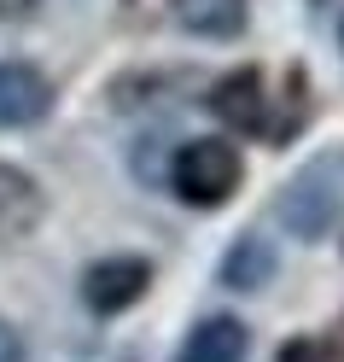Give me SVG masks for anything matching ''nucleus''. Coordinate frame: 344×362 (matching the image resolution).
I'll return each instance as SVG.
<instances>
[{
    "instance_id": "f257e3e1",
    "label": "nucleus",
    "mask_w": 344,
    "mask_h": 362,
    "mask_svg": "<svg viewBox=\"0 0 344 362\" xmlns=\"http://www.w3.org/2000/svg\"><path fill=\"white\" fill-rule=\"evenodd\" d=\"M239 175H245L239 146L222 141V134H198V141L175 146V158H170V187L187 199V205H198V211L227 205L234 187H239Z\"/></svg>"
},
{
    "instance_id": "f03ea898",
    "label": "nucleus",
    "mask_w": 344,
    "mask_h": 362,
    "mask_svg": "<svg viewBox=\"0 0 344 362\" xmlns=\"http://www.w3.org/2000/svg\"><path fill=\"white\" fill-rule=\"evenodd\" d=\"M146 286H152V269L141 257H100L82 275V298L94 315H123L129 304L146 298Z\"/></svg>"
},
{
    "instance_id": "7ed1b4c3",
    "label": "nucleus",
    "mask_w": 344,
    "mask_h": 362,
    "mask_svg": "<svg viewBox=\"0 0 344 362\" xmlns=\"http://www.w3.org/2000/svg\"><path fill=\"white\" fill-rule=\"evenodd\" d=\"M280 216H286V228H292L297 240H321V234L333 228V216H338V187H333V175L321 170V164H309V170L286 187Z\"/></svg>"
},
{
    "instance_id": "20e7f679",
    "label": "nucleus",
    "mask_w": 344,
    "mask_h": 362,
    "mask_svg": "<svg viewBox=\"0 0 344 362\" xmlns=\"http://www.w3.org/2000/svg\"><path fill=\"white\" fill-rule=\"evenodd\" d=\"M210 111L216 123L239 129V134H268V94H263V71H227L210 88Z\"/></svg>"
},
{
    "instance_id": "39448f33",
    "label": "nucleus",
    "mask_w": 344,
    "mask_h": 362,
    "mask_svg": "<svg viewBox=\"0 0 344 362\" xmlns=\"http://www.w3.org/2000/svg\"><path fill=\"white\" fill-rule=\"evenodd\" d=\"M47 105H53V82L35 64L24 59L0 64V129H30L47 117Z\"/></svg>"
},
{
    "instance_id": "423d86ee",
    "label": "nucleus",
    "mask_w": 344,
    "mask_h": 362,
    "mask_svg": "<svg viewBox=\"0 0 344 362\" xmlns=\"http://www.w3.org/2000/svg\"><path fill=\"white\" fill-rule=\"evenodd\" d=\"M41 216H47V193L35 187V175H24L18 164H0V240L35 234Z\"/></svg>"
},
{
    "instance_id": "0eeeda50",
    "label": "nucleus",
    "mask_w": 344,
    "mask_h": 362,
    "mask_svg": "<svg viewBox=\"0 0 344 362\" xmlns=\"http://www.w3.org/2000/svg\"><path fill=\"white\" fill-rule=\"evenodd\" d=\"M245 351H251L245 322H234V315H204L187 333V345L175 351V362H245Z\"/></svg>"
},
{
    "instance_id": "6e6552de",
    "label": "nucleus",
    "mask_w": 344,
    "mask_h": 362,
    "mask_svg": "<svg viewBox=\"0 0 344 362\" xmlns=\"http://www.w3.org/2000/svg\"><path fill=\"white\" fill-rule=\"evenodd\" d=\"M268 275H274V245H268V240L245 234V240L227 245V257H222V286L257 292V286H268Z\"/></svg>"
},
{
    "instance_id": "1a4fd4ad",
    "label": "nucleus",
    "mask_w": 344,
    "mask_h": 362,
    "mask_svg": "<svg viewBox=\"0 0 344 362\" xmlns=\"http://www.w3.org/2000/svg\"><path fill=\"white\" fill-rule=\"evenodd\" d=\"M175 18L187 24L193 35H239L245 30V0H175Z\"/></svg>"
},
{
    "instance_id": "9d476101",
    "label": "nucleus",
    "mask_w": 344,
    "mask_h": 362,
    "mask_svg": "<svg viewBox=\"0 0 344 362\" xmlns=\"http://www.w3.org/2000/svg\"><path fill=\"white\" fill-rule=\"evenodd\" d=\"M274 362H327V356H321V345H315V339H286Z\"/></svg>"
},
{
    "instance_id": "9b49d317",
    "label": "nucleus",
    "mask_w": 344,
    "mask_h": 362,
    "mask_svg": "<svg viewBox=\"0 0 344 362\" xmlns=\"http://www.w3.org/2000/svg\"><path fill=\"white\" fill-rule=\"evenodd\" d=\"M0 362H24V339L12 322H0Z\"/></svg>"
},
{
    "instance_id": "f8f14e48",
    "label": "nucleus",
    "mask_w": 344,
    "mask_h": 362,
    "mask_svg": "<svg viewBox=\"0 0 344 362\" xmlns=\"http://www.w3.org/2000/svg\"><path fill=\"white\" fill-rule=\"evenodd\" d=\"M321 356H327V362H344V315L327 327V339H321Z\"/></svg>"
},
{
    "instance_id": "ddd939ff",
    "label": "nucleus",
    "mask_w": 344,
    "mask_h": 362,
    "mask_svg": "<svg viewBox=\"0 0 344 362\" xmlns=\"http://www.w3.org/2000/svg\"><path fill=\"white\" fill-rule=\"evenodd\" d=\"M35 0H0V18H30Z\"/></svg>"
}]
</instances>
